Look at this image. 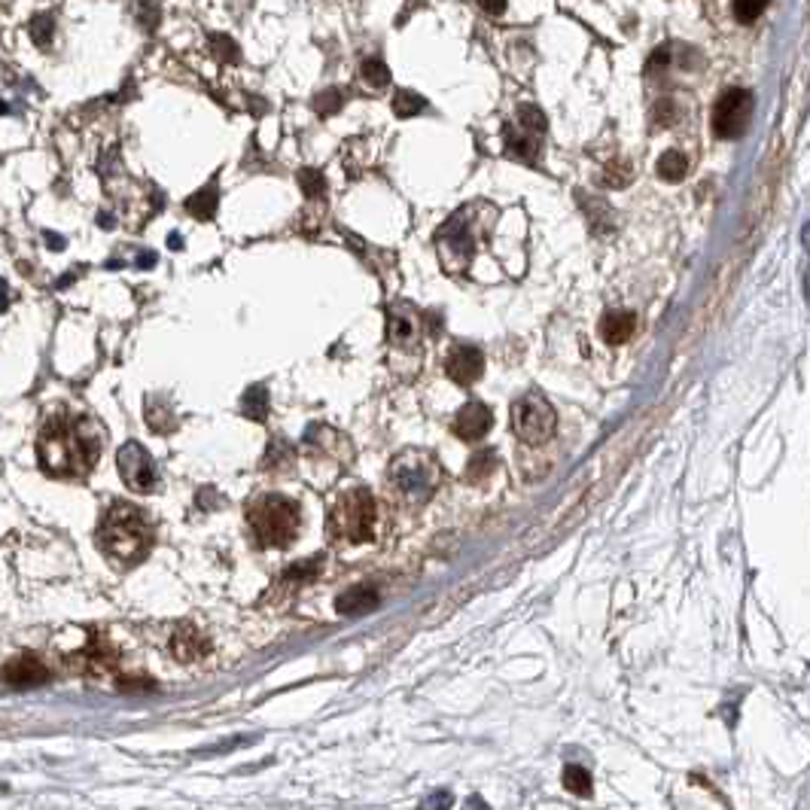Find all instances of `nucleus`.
Segmentation results:
<instances>
[{"label":"nucleus","mask_w":810,"mask_h":810,"mask_svg":"<svg viewBox=\"0 0 810 810\" xmlns=\"http://www.w3.org/2000/svg\"><path fill=\"white\" fill-rule=\"evenodd\" d=\"M0 680L15 689H28V686H40L50 680V667L40 661L37 655H22L0 670Z\"/></svg>","instance_id":"obj_13"},{"label":"nucleus","mask_w":810,"mask_h":810,"mask_svg":"<svg viewBox=\"0 0 810 810\" xmlns=\"http://www.w3.org/2000/svg\"><path fill=\"white\" fill-rule=\"evenodd\" d=\"M375 606H379V594H375V589H369V585L348 589L344 594H339V601H336V610H339L341 615L372 613Z\"/></svg>","instance_id":"obj_15"},{"label":"nucleus","mask_w":810,"mask_h":810,"mask_svg":"<svg viewBox=\"0 0 810 810\" xmlns=\"http://www.w3.org/2000/svg\"><path fill=\"white\" fill-rule=\"evenodd\" d=\"M494 470H497V455H494L491 448H482V451L472 455L470 467H467V479H470V482H482V479H488Z\"/></svg>","instance_id":"obj_20"},{"label":"nucleus","mask_w":810,"mask_h":810,"mask_svg":"<svg viewBox=\"0 0 810 810\" xmlns=\"http://www.w3.org/2000/svg\"><path fill=\"white\" fill-rule=\"evenodd\" d=\"M77 661L86 665V670H92V674H105L117 665V649L105 641H92L86 646V653L77 655Z\"/></svg>","instance_id":"obj_17"},{"label":"nucleus","mask_w":810,"mask_h":810,"mask_svg":"<svg viewBox=\"0 0 810 810\" xmlns=\"http://www.w3.org/2000/svg\"><path fill=\"white\" fill-rule=\"evenodd\" d=\"M210 46H214V55L222 58V62H238L241 53H238V43L226 34H210Z\"/></svg>","instance_id":"obj_28"},{"label":"nucleus","mask_w":810,"mask_h":810,"mask_svg":"<svg viewBox=\"0 0 810 810\" xmlns=\"http://www.w3.org/2000/svg\"><path fill=\"white\" fill-rule=\"evenodd\" d=\"M375 522H379V510H375V500L366 488L344 491L329 512L332 536L348 539V543H369L375 536Z\"/></svg>","instance_id":"obj_4"},{"label":"nucleus","mask_w":810,"mask_h":810,"mask_svg":"<svg viewBox=\"0 0 810 810\" xmlns=\"http://www.w3.org/2000/svg\"><path fill=\"white\" fill-rule=\"evenodd\" d=\"M101 546L119 563H138L153 546V527L146 515L131 503L110 506L101 524Z\"/></svg>","instance_id":"obj_2"},{"label":"nucleus","mask_w":810,"mask_h":810,"mask_svg":"<svg viewBox=\"0 0 810 810\" xmlns=\"http://www.w3.org/2000/svg\"><path fill=\"white\" fill-rule=\"evenodd\" d=\"M217 205H220V196H217V184H208L205 189H198L196 196H189L186 201V210L198 217V220H210L217 214Z\"/></svg>","instance_id":"obj_18"},{"label":"nucleus","mask_w":810,"mask_h":810,"mask_svg":"<svg viewBox=\"0 0 810 810\" xmlns=\"http://www.w3.org/2000/svg\"><path fill=\"white\" fill-rule=\"evenodd\" d=\"M424 107H427V101H424L420 95L408 92V89L396 92V98H393V113H396V117H403V119L418 117Z\"/></svg>","instance_id":"obj_24"},{"label":"nucleus","mask_w":810,"mask_h":810,"mask_svg":"<svg viewBox=\"0 0 810 810\" xmlns=\"http://www.w3.org/2000/svg\"><path fill=\"white\" fill-rule=\"evenodd\" d=\"M634 327H637V317L631 311H610L603 314L601 336L606 344H625L634 336Z\"/></svg>","instance_id":"obj_14"},{"label":"nucleus","mask_w":810,"mask_h":810,"mask_svg":"<svg viewBox=\"0 0 810 810\" xmlns=\"http://www.w3.org/2000/svg\"><path fill=\"white\" fill-rule=\"evenodd\" d=\"M686 171H689V158L677 153V150H670V153L658 158V177L667 180V184H680L682 177H686Z\"/></svg>","instance_id":"obj_19"},{"label":"nucleus","mask_w":810,"mask_h":810,"mask_svg":"<svg viewBox=\"0 0 810 810\" xmlns=\"http://www.w3.org/2000/svg\"><path fill=\"white\" fill-rule=\"evenodd\" d=\"M28 34L31 40L37 43L40 50H46L50 43H53V34H55V22L50 13H37L31 19V25H28Z\"/></svg>","instance_id":"obj_21"},{"label":"nucleus","mask_w":810,"mask_h":810,"mask_svg":"<svg viewBox=\"0 0 810 810\" xmlns=\"http://www.w3.org/2000/svg\"><path fill=\"white\" fill-rule=\"evenodd\" d=\"M117 463H119V475H122V482L129 484L131 491L146 494V491H153V488H156V482H158L156 463H153V458L146 455V448H141L138 442L122 445L117 455Z\"/></svg>","instance_id":"obj_9"},{"label":"nucleus","mask_w":810,"mask_h":810,"mask_svg":"<svg viewBox=\"0 0 810 810\" xmlns=\"http://www.w3.org/2000/svg\"><path fill=\"white\" fill-rule=\"evenodd\" d=\"M248 524L260 549H287L302 530V512L289 497L262 494L248 506Z\"/></svg>","instance_id":"obj_3"},{"label":"nucleus","mask_w":810,"mask_h":810,"mask_svg":"<svg viewBox=\"0 0 810 810\" xmlns=\"http://www.w3.org/2000/svg\"><path fill=\"white\" fill-rule=\"evenodd\" d=\"M749 119H753V95L746 92V89H729V92L722 95L713 107V134L722 138V141H734V138H741L749 125Z\"/></svg>","instance_id":"obj_8"},{"label":"nucleus","mask_w":810,"mask_h":810,"mask_svg":"<svg viewBox=\"0 0 810 810\" xmlns=\"http://www.w3.org/2000/svg\"><path fill=\"white\" fill-rule=\"evenodd\" d=\"M768 0H734V15L741 25H753L758 15L765 13Z\"/></svg>","instance_id":"obj_26"},{"label":"nucleus","mask_w":810,"mask_h":810,"mask_svg":"<svg viewBox=\"0 0 810 810\" xmlns=\"http://www.w3.org/2000/svg\"><path fill=\"white\" fill-rule=\"evenodd\" d=\"M299 186L305 189V196H311V198L327 196V180H324V174H320V171L302 168L299 171Z\"/></svg>","instance_id":"obj_27"},{"label":"nucleus","mask_w":810,"mask_h":810,"mask_svg":"<svg viewBox=\"0 0 810 810\" xmlns=\"http://www.w3.org/2000/svg\"><path fill=\"white\" fill-rule=\"evenodd\" d=\"M391 484L405 503H424L439 484V463L427 451H403L391 463Z\"/></svg>","instance_id":"obj_5"},{"label":"nucleus","mask_w":810,"mask_h":810,"mask_svg":"<svg viewBox=\"0 0 810 810\" xmlns=\"http://www.w3.org/2000/svg\"><path fill=\"white\" fill-rule=\"evenodd\" d=\"M363 79H366L369 86H375V89H384L391 83V67L384 65L381 58H366L363 62Z\"/></svg>","instance_id":"obj_25"},{"label":"nucleus","mask_w":810,"mask_h":810,"mask_svg":"<svg viewBox=\"0 0 810 810\" xmlns=\"http://www.w3.org/2000/svg\"><path fill=\"white\" fill-rule=\"evenodd\" d=\"M491 424H494V415H491V408L479 399H472L460 408L458 415H455V433H458L463 442H479L484 439L488 433H491Z\"/></svg>","instance_id":"obj_11"},{"label":"nucleus","mask_w":810,"mask_h":810,"mask_svg":"<svg viewBox=\"0 0 810 810\" xmlns=\"http://www.w3.org/2000/svg\"><path fill=\"white\" fill-rule=\"evenodd\" d=\"M445 372H448V379L455 381V384L470 387V384H475V381L482 379L484 372L482 351H479V348H467V344L451 348L448 357H445Z\"/></svg>","instance_id":"obj_10"},{"label":"nucleus","mask_w":810,"mask_h":810,"mask_svg":"<svg viewBox=\"0 0 810 810\" xmlns=\"http://www.w3.org/2000/svg\"><path fill=\"white\" fill-rule=\"evenodd\" d=\"M436 244H439V256H442L445 269L455 272V275H463L472 253H475V238H472V226L467 222V210H460V214H455L451 220L445 222L442 232L436 236Z\"/></svg>","instance_id":"obj_7"},{"label":"nucleus","mask_w":810,"mask_h":810,"mask_svg":"<svg viewBox=\"0 0 810 810\" xmlns=\"http://www.w3.org/2000/svg\"><path fill=\"white\" fill-rule=\"evenodd\" d=\"M512 430L527 445L549 442L555 433V408L543 396H524L512 405Z\"/></svg>","instance_id":"obj_6"},{"label":"nucleus","mask_w":810,"mask_h":810,"mask_svg":"<svg viewBox=\"0 0 810 810\" xmlns=\"http://www.w3.org/2000/svg\"><path fill=\"white\" fill-rule=\"evenodd\" d=\"M479 7H482L484 13L500 15L503 10H506V0H479Z\"/></svg>","instance_id":"obj_30"},{"label":"nucleus","mask_w":810,"mask_h":810,"mask_svg":"<svg viewBox=\"0 0 810 810\" xmlns=\"http://www.w3.org/2000/svg\"><path fill=\"white\" fill-rule=\"evenodd\" d=\"M563 786L573 792V796H589L591 792V774L582 765H567L563 768Z\"/></svg>","instance_id":"obj_23"},{"label":"nucleus","mask_w":810,"mask_h":810,"mask_svg":"<svg viewBox=\"0 0 810 810\" xmlns=\"http://www.w3.org/2000/svg\"><path fill=\"white\" fill-rule=\"evenodd\" d=\"M341 105H344V98H341L339 89H327V92H320L317 98H314V110H317L320 117L339 113Z\"/></svg>","instance_id":"obj_29"},{"label":"nucleus","mask_w":810,"mask_h":810,"mask_svg":"<svg viewBox=\"0 0 810 810\" xmlns=\"http://www.w3.org/2000/svg\"><path fill=\"white\" fill-rule=\"evenodd\" d=\"M244 412H248L253 420L269 418V393H265L262 384H256V387H250V391L244 393Z\"/></svg>","instance_id":"obj_22"},{"label":"nucleus","mask_w":810,"mask_h":810,"mask_svg":"<svg viewBox=\"0 0 810 810\" xmlns=\"http://www.w3.org/2000/svg\"><path fill=\"white\" fill-rule=\"evenodd\" d=\"M171 649H174V655H177L180 661H196V658H201V655L208 653V641H205L193 625H184L177 634H174Z\"/></svg>","instance_id":"obj_16"},{"label":"nucleus","mask_w":810,"mask_h":810,"mask_svg":"<svg viewBox=\"0 0 810 810\" xmlns=\"http://www.w3.org/2000/svg\"><path fill=\"white\" fill-rule=\"evenodd\" d=\"M105 448V430L89 418L58 415L46 420L37 439V460L55 479H86Z\"/></svg>","instance_id":"obj_1"},{"label":"nucleus","mask_w":810,"mask_h":810,"mask_svg":"<svg viewBox=\"0 0 810 810\" xmlns=\"http://www.w3.org/2000/svg\"><path fill=\"white\" fill-rule=\"evenodd\" d=\"M420 332V314L412 308V305H405L399 302L396 308H391V317H387V336H391L393 344H399V348H412V344H418Z\"/></svg>","instance_id":"obj_12"}]
</instances>
